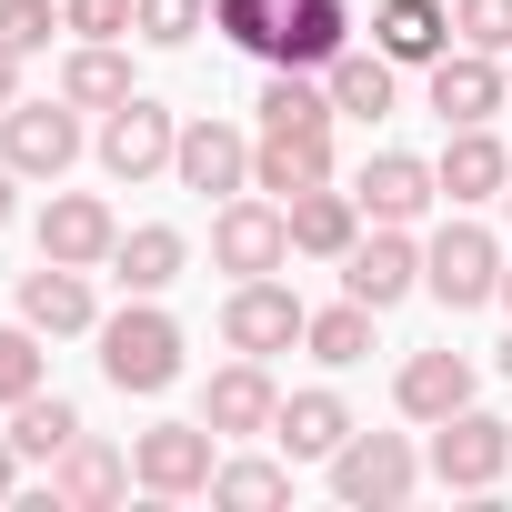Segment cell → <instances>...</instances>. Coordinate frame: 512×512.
Returning <instances> with one entry per match:
<instances>
[{"label":"cell","mask_w":512,"mask_h":512,"mask_svg":"<svg viewBox=\"0 0 512 512\" xmlns=\"http://www.w3.org/2000/svg\"><path fill=\"white\" fill-rule=\"evenodd\" d=\"M512 472V422H492V412H442L432 422V482L442 492H492Z\"/></svg>","instance_id":"3957f363"},{"label":"cell","mask_w":512,"mask_h":512,"mask_svg":"<svg viewBox=\"0 0 512 512\" xmlns=\"http://www.w3.org/2000/svg\"><path fill=\"white\" fill-rule=\"evenodd\" d=\"M342 292H352V302H372V312H392L402 292H422L412 221H372V241H352V251H342Z\"/></svg>","instance_id":"30bf717a"},{"label":"cell","mask_w":512,"mask_h":512,"mask_svg":"<svg viewBox=\"0 0 512 512\" xmlns=\"http://www.w3.org/2000/svg\"><path fill=\"white\" fill-rule=\"evenodd\" d=\"M131 472H141V492H161V502L211 492V472H221V432H211V422H151L141 452H131Z\"/></svg>","instance_id":"5b68a950"},{"label":"cell","mask_w":512,"mask_h":512,"mask_svg":"<svg viewBox=\"0 0 512 512\" xmlns=\"http://www.w3.org/2000/svg\"><path fill=\"white\" fill-rule=\"evenodd\" d=\"M392 71H402L392 51H342L332 61V111L342 121H382L392 111Z\"/></svg>","instance_id":"4316f807"},{"label":"cell","mask_w":512,"mask_h":512,"mask_svg":"<svg viewBox=\"0 0 512 512\" xmlns=\"http://www.w3.org/2000/svg\"><path fill=\"white\" fill-rule=\"evenodd\" d=\"M101 382L111 392H171L181 382V322L151 292H131V312L101 322Z\"/></svg>","instance_id":"6da1fadb"},{"label":"cell","mask_w":512,"mask_h":512,"mask_svg":"<svg viewBox=\"0 0 512 512\" xmlns=\"http://www.w3.org/2000/svg\"><path fill=\"white\" fill-rule=\"evenodd\" d=\"M302 352L332 362V372L372 362V302H332V312H312V322H302Z\"/></svg>","instance_id":"83f0119b"},{"label":"cell","mask_w":512,"mask_h":512,"mask_svg":"<svg viewBox=\"0 0 512 512\" xmlns=\"http://www.w3.org/2000/svg\"><path fill=\"white\" fill-rule=\"evenodd\" d=\"M41 392V332L31 322H0V412Z\"/></svg>","instance_id":"1f68e13d"},{"label":"cell","mask_w":512,"mask_h":512,"mask_svg":"<svg viewBox=\"0 0 512 512\" xmlns=\"http://www.w3.org/2000/svg\"><path fill=\"white\" fill-rule=\"evenodd\" d=\"M11 442H21V462H61L81 442V412L61 392H31V402H11Z\"/></svg>","instance_id":"f1b7e54d"},{"label":"cell","mask_w":512,"mask_h":512,"mask_svg":"<svg viewBox=\"0 0 512 512\" xmlns=\"http://www.w3.org/2000/svg\"><path fill=\"white\" fill-rule=\"evenodd\" d=\"M61 101H71V111H121V101H131V61H121L111 41H81V51L61 61Z\"/></svg>","instance_id":"484cf974"},{"label":"cell","mask_w":512,"mask_h":512,"mask_svg":"<svg viewBox=\"0 0 512 512\" xmlns=\"http://www.w3.org/2000/svg\"><path fill=\"white\" fill-rule=\"evenodd\" d=\"M442 201V171L412 161V151H372L362 161V221H422Z\"/></svg>","instance_id":"2e32d148"},{"label":"cell","mask_w":512,"mask_h":512,"mask_svg":"<svg viewBox=\"0 0 512 512\" xmlns=\"http://www.w3.org/2000/svg\"><path fill=\"white\" fill-rule=\"evenodd\" d=\"M171 181L201 191V201H241V191H251V131H231V121H181Z\"/></svg>","instance_id":"9c48e42d"},{"label":"cell","mask_w":512,"mask_h":512,"mask_svg":"<svg viewBox=\"0 0 512 512\" xmlns=\"http://www.w3.org/2000/svg\"><path fill=\"white\" fill-rule=\"evenodd\" d=\"M302 322H312V312H302V292H282L272 272H251V282L221 302V342H231V352H251V362L292 352V342H302Z\"/></svg>","instance_id":"52a82bcc"},{"label":"cell","mask_w":512,"mask_h":512,"mask_svg":"<svg viewBox=\"0 0 512 512\" xmlns=\"http://www.w3.org/2000/svg\"><path fill=\"white\" fill-rule=\"evenodd\" d=\"M11 181H21V171H11V161H0V231H11Z\"/></svg>","instance_id":"ab89813d"},{"label":"cell","mask_w":512,"mask_h":512,"mask_svg":"<svg viewBox=\"0 0 512 512\" xmlns=\"http://www.w3.org/2000/svg\"><path fill=\"white\" fill-rule=\"evenodd\" d=\"M442 191H452V201H502V191H512V151H502L482 121H462L452 151H442Z\"/></svg>","instance_id":"7402d4cb"},{"label":"cell","mask_w":512,"mask_h":512,"mask_svg":"<svg viewBox=\"0 0 512 512\" xmlns=\"http://www.w3.org/2000/svg\"><path fill=\"white\" fill-rule=\"evenodd\" d=\"M201 21H211V0H141V11H131V31H141L151 51H181Z\"/></svg>","instance_id":"836d02e7"},{"label":"cell","mask_w":512,"mask_h":512,"mask_svg":"<svg viewBox=\"0 0 512 512\" xmlns=\"http://www.w3.org/2000/svg\"><path fill=\"white\" fill-rule=\"evenodd\" d=\"M492 302H502V312H512V262H502V292H492Z\"/></svg>","instance_id":"60d3db41"},{"label":"cell","mask_w":512,"mask_h":512,"mask_svg":"<svg viewBox=\"0 0 512 512\" xmlns=\"http://www.w3.org/2000/svg\"><path fill=\"white\" fill-rule=\"evenodd\" d=\"M211 262H221L231 282L282 272V262H292V211H282V201H221V221H211Z\"/></svg>","instance_id":"ba28073f"},{"label":"cell","mask_w":512,"mask_h":512,"mask_svg":"<svg viewBox=\"0 0 512 512\" xmlns=\"http://www.w3.org/2000/svg\"><path fill=\"white\" fill-rule=\"evenodd\" d=\"M181 262H191V241H181L171 221H141V231H121V251H111V282H121V292H171Z\"/></svg>","instance_id":"d4e9b609"},{"label":"cell","mask_w":512,"mask_h":512,"mask_svg":"<svg viewBox=\"0 0 512 512\" xmlns=\"http://www.w3.org/2000/svg\"><path fill=\"white\" fill-rule=\"evenodd\" d=\"M272 442H282L292 462H332V452L352 442V412H342V392H292V402H282V422H272Z\"/></svg>","instance_id":"cb8c5ba5"},{"label":"cell","mask_w":512,"mask_h":512,"mask_svg":"<svg viewBox=\"0 0 512 512\" xmlns=\"http://www.w3.org/2000/svg\"><path fill=\"white\" fill-rule=\"evenodd\" d=\"M422 292H432L442 312H482V302L502 292V241H492L482 221L432 231V241H422Z\"/></svg>","instance_id":"7a4b0ae2"},{"label":"cell","mask_w":512,"mask_h":512,"mask_svg":"<svg viewBox=\"0 0 512 512\" xmlns=\"http://www.w3.org/2000/svg\"><path fill=\"white\" fill-rule=\"evenodd\" d=\"M61 11H71L81 41H131V11H141V0H61Z\"/></svg>","instance_id":"8d00e7d4"},{"label":"cell","mask_w":512,"mask_h":512,"mask_svg":"<svg viewBox=\"0 0 512 512\" xmlns=\"http://www.w3.org/2000/svg\"><path fill=\"white\" fill-rule=\"evenodd\" d=\"M392 402H402L412 422H442V412L472 402V362H462V352H412L402 382H392Z\"/></svg>","instance_id":"603a6c76"},{"label":"cell","mask_w":512,"mask_h":512,"mask_svg":"<svg viewBox=\"0 0 512 512\" xmlns=\"http://www.w3.org/2000/svg\"><path fill=\"white\" fill-rule=\"evenodd\" d=\"M0 161H11L21 181H61V171L81 161L71 101H11V111H0Z\"/></svg>","instance_id":"8992f818"},{"label":"cell","mask_w":512,"mask_h":512,"mask_svg":"<svg viewBox=\"0 0 512 512\" xmlns=\"http://www.w3.org/2000/svg\"><path fill=\"white\" fill-rule=\"evenodd\" d=\"M21 322H31V332H51V342H71V332H101V312H91V282H81L71 262H41V272H21Z\"/></svg>","instance_id":"ac0fdd59"},{"label":"cell","mask_w":512,"mask_h":512,"mask_svg":"<svg viewBox=\"0 0 512 512\" xmlns=\"http://www.w3.org/2000/svg\"><path fill=\"white\" fill-rule=\"evenodd\" d=\"M11 492H21V442L0 432V502H11Z\"/></svg>","instance_id":"74e56055"},{"label":"cell","mask_w":512,"mask_h":512,"mask_svg":"<svg viewBox=\"0 0 512 512\" xmlns=\"http://www.w3.org/2000/svg\"><path fill=\"white\" fill-rule=\"evenodd\" d=\"M502 382H512V342H502Z\"/></svg>","instance_id":"b9f144b4"},{"label":"cell","mask_w":512,"mask_h":512,"mask_svg":"<svg viewBox=\"0 0 512 512\" xmlns=\"http://www.w3.org/2000/svg\"><path fill=\"white\" fill-rule=\"evenodd\" d=\"M342 111H332V81H302V71H272V91H262V131H332Z\"/></svg>","instance_id":"f546056e"},{"label":"cell","mask_w":512,"mask_h":512,"mask_svg":"<svg viewBox=\"0 0 512 512\" xmlns=\"http://www.w3.org/2000/svg\"><path fill=\"white\" fill-rule=\"evenodd\" d=\"M111 251H121V221H111V201H101V191H61V201L41 211V262L91 272V262H111Z\"/></svg>","instance_id":"7c38bea8"},{"label":"cell","mask_w":512,"mask_h":512,"mask_svg":"<svg viewBox=\"0 0 512 512\" xmlns=\"http://www.w3.org/2000/svg\"><path fill=\"white\" fill-rule=\"evenodd\" d=\"M11 101H21V51L0 41V111H11Z\"/></svg>","instance_id":"f35d334b"},{"label":"cell","mask_w":512,"mask_h":512,"mask_svg":"<svg viewBox=\"0 0 512 512\" xmlns=\"http://www.w3.org/2000/svg\"><path fill=\"white\" fill-rule=\"evenodd\" d=\"M51 31H71L61 0H0V41H11L21 61H31V51H51Z\"/></svg>","instance_id":"d6a6232c"},{"label":"cell","mask_w":512,"mask_h":512,"mask_svg":"<svg viewBox=\"0 0 512 512\" xmlns=\"http://www.w3.org/2000/svg\"><path fill=\"white\" fill-rule=\"evenodd\" d=\"M452 31L502 61V51H512V0H452Z\"/></svg>","instance_id":"d590c367"},{"label":"cell","mask_w":512,"mask_h":512,"mask_svg":"<svg viewBox=\"0 0 512 512\" xmlns=\"http://www.w3.org/2000/svg\"><path fill=\"white\" fill-rule=\"evenodd\" d=\"M352 41L342 0H282V31H272V71H332Z\"/></svg>","instance_id":"9a60e30c"},{"label":"cell","mask_w":512,"mask_h":512,"mask_svg":"<svg viewBox=\"0 0 512 512\" xmlns=\"http://www.w3.org/2000/svg\"><path fill=\"white\" fill-rule=\"evenodd\" d=\"M211 21L241 41V51H262L272 61V31H282V0H211Z\"/></svg>","instance_id":"e575fe53"},{"label":"cell","mask_w":512,"mask_h":512,"mask_svg":"<svg viewBox=\"0 0 512 512\" xmlns=\"http://www.w3.org/2000/svg\"><path fill=\"white\" fill-rule=\"evenodd\" d=\"M322 181H332V131H262V141H251V191L302 201Z\"/></svg>","instance_id":"5bb4252c"},{"label":"cell","mask_w":512,"mask_h":512,"mask_svg":"<svg viewBox=\"0 0 512 512\" xmlns=\"http://www.w3.org/2000/svg\"><path fill=\"white\" fill-rule=\"evenodd\" d=\"M201 422L221 432V442H251V432H272L282 422V392H272V372L262 362H231V372H211V392H201Z\"/></svg>","instance_id":"4fadbf2b"},{"label":"cell","mask_w":512,"mask_h":512,"mask_svg":"<svg viewBox=\"0 0 512 512\" xmlns=\"http://www.w3.org/2000/svg\"><path fill=\"white\" fill-rule=\"evenodd\" d=\"M211 502L272 512V502H292V462H221V472H211Z\"/></svg>","instance_id":"4dcf8cb0"},{"label":"cell","mask_w":512,"mask_h":512,"mask_svg":"<svg viewBox=\"0 0 512 512\" xmlns=\"http://www.w3.org/2000/svg\"><path fill=\"white\" fill-rule=\"evenodd\" d=\"M171 151H181V121L161 101H141V91L101 121V171L111 181H151V171H171Z\"/></svg>","instance_id":"8fae6325"},{"label":"cell","mask_w":512,"mask_h":512,"mask_svg":"<svg viewBox=\"0 0 512 512\" xmlns=\"http://www.w3.org/2000/svg\"><path fill=\"white\" fill-rule=\"evenodd\" d=\"M412 482H422V462H412L402 432H352V442L332 452V492H342L352 512H392V502H412Z\"/></svg>","instance_id":"277c9868"},{"label":"cell","mask_w":512,"mask_h":512,"mask_svg":"<svg viewBox=\"0 0 512 512\" xmlns=\"http://www.w3.org/2000/svg\"><path fill=\"white\" fill-rule=\"evenodd\" d=\"M432 111H442V131H462V121H492L502 111V71H492V51H442L432 61Z\"/></svg>","instance_id":"e0dca14e"},{"label":"cell","mask_w":512,"mask_h":512,"mask_svg":"<svg viewBox=\"0 0 512 512\" xmlns=\"http://www.w3.org/2000/svg\"><path fill=\"white\" fill-rule=\"evenodd\" d=\"M502 221H512V191H502Z\"/></svg>","instance_id":"7bdbcfd3"},{"label":"cell","mask_w":512,"mask_h":512,"mask_svg":"<svg viewBox=\"0 0 512 512\" xmlns=\"http://www.w3.org/2000/svg\"><path fill=\"white\" fill-rule=\"evenodd\" d=\"M121 492H131V462H121L111 442H91V432L51 462V502H61V512H111Z\"/></svg>","instance_id":"d6986e66"},{"label":"cell","mask_w":512,"mask_h":512,"mask_svg":"<svg viewBox=\"0 0 512 512\" xmlns=\"http://www.w3.org/2000/svg\"><path fill=\"white\" fill-rule=\"evenodd\" d=\"M372 51H392L402 71H412V61L432 71V61L452 51V11H442V0H382V11H372Z\"/></svg>","instance_id":"ffe728a7"},{"label":"cell","mask_w":512,"mask_h":512,"mask_svg":"<svg viewBox=\"0 0 512 512\" xmlns=\"http://www.w3.org/2000/svg\"><path fill=\"white\" fill-rule=\"evenodd\" d=\"M292 211V251H312V262H342V251L362 241V191H302V201H282Z\"/></svg>","instance_id":"44dd1931"}]
</instances>
